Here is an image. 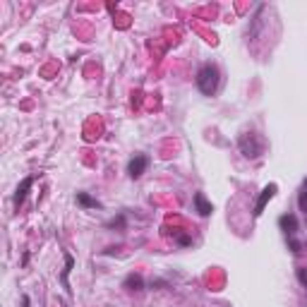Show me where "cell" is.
I'll return each mask as SVG.
<instances>
[{
	"label": "cell",
	"mask_w": 307,
	"mask_h": 307,
	"mask_svg": "<svg viewBox=\"0 0 307 307\" xmlns=\"http://www.w3.org/2000/svg\"><path fill=\"white\" fill-rule=\"evenodd\" d=\"M22 307H31V298H29L27 293L22 295Z\"/></svg>",
	"instance_id": "cell-17"
},
{
	"label": "cell",
	"mask_w": 307,
	"mask_h": 307,
	"mask_svg": "<svg viewBox=\"0 0 307 307\" xmlns=\"http://www.w3.org/2000/svg\"><path fill=\"white\" fill-rule=\"evenodd\" d=\"M123 288H125L127 293H142V290L146 288V281L142 274H127L125 281H123Z\"/></svg>",
	"instance_id": "cell-9"
},
{
	"label": "cell",
	"mask_w": 307,
	"mask_h": 307,
	"mask_svg": "<svg viewBox=\"0 0 307 307\" xmlns=\"http://www.w3.org/2000/svg\"><path fill=\"white\" fill-rule=\"evenodd\" d=\"M192 204H195V211H197L202 218H209L211 214H214V204L207 199V195H204V192H195Z\"/></svg>",
	"instance_id": "cell-7"
},
{
	"label": "cell",
	"mask_w": 307,
	"mask_h": 307,
	"mask_svg": "<svg viewBox=\"0 0 307 307\" xmlns=\"http://www.w3.org/2000/svg\"><path fill=\"white\" fill-rule=\"evenodd\" d=\"M149 163H151V159H149L146 154H135V156L127 161V178H130V180H139V178L146 173Z\"/></svg>",
	"instance_id": "cell-4"
},
{
	"label": "cell",
	"mask_w": 307,
	"mask_h": 307,
	"mask_svg": "<svg viewBox=\"0 0 307 307\" xmlns=\"http://www.w3.org/2000/svg\"><path fill=\"white\" fill-rule=\"evenodd\" d=\"M295 279H298V283L302 288H307V266H300V269L295 271Z\"/></svg>",
	"instance_id": "cell-14"
},
{
	"label": "cell",
	"mask_w": 307,
	"mask_h": 307,
	"mask_svg": "<svg viewBox=\"0 0 307 307\" xmlns=\"http://www.w3.org/2000/svg\"><path fill=\"white\" fill-rule=\"evenodd\" d=\"M77 204H80L82 209H101V202L96 197H91L89 192H77Z\"/></svg>",
	"instance_id": "cell-10"
},
{
	"label": "cell",
	"mask_w": 307,
	"mask_h": 307,
	"mask_svg": "<svg viewBox=\"0 0 307 307\" xmlns=\"http://www.w3.org/2000/svg\"><path fill=\"white\" fill-rule=\"evenodd\" d=\"M34 180H36V175H27V178H22V182L17 185V190H15V195H12V204H15L17 211H19V207L24 204V199H27V195H29V190H31Z\"/></svg>",
	"instance_id": "cell-6"
},
{
	"label": "cell",
	"mask_w": 307,
	"mask_h": 307,
	"mask_svg": "<svg viewBox=\"0 0 307 307\" xmlns=\"http://www.w3.org/2000/svg\"><path fill=\"white\" fill-rule=\"evenodd\" d=\"M125 223H127V216H125V214H118L116 218H110L108 223H106V228H118V231H123Z\"/></svg>",
	"instance_id": "cell-12"
},
{
	"label": "cell",
	"mask_w": 307,
	"mask_h": 307,
	"mask_svg": "<svg viewBox=\"0 0 307 307\" xmlns=\"http://www.w3.org/2000/svg\"><path fill=\"white\" fill-rule=\"evenodd\" d=\"M29 259H31V254H29V252H24V254H22V262H19V266H27V264H29Z\"/></svg>",
	"instance_id": "cell-16"
},
{
	"label": "cell",
	"mask_w": 307,
	"mask_h": 307,
	"mask_svg": "<svg viewBox=\"0 0 307 307\" xmlns=\"http://www.w3.org/2000/svg\"><path fill=\"white\" fill-rule=\"evenodd\" d=\"M279 228H281V233H283V238H286V243H288V250L293 254H300L302 252V247L305 245L298 240V216L295 214H281L279 216Z\"/></svg>",
	"instance_id": "cell-2"
},
{
	"label": "cell",
	"mask_w": 307,
	"mask_h": 307,
	"mask_svg": "<svg viewBox=\"0 0 307 307\" xmlns=\"http://www.w3.org/2000/svg\"><path fill=\"white\" fill-rule=\"evenodd\" d=\"M276 192H279V185H276V182H269V185H266V187L259 192V197H257V202H254V211H252L254 218L262 216L264 209H266V204H269L271 199L276 197Z\"/></svg>",
	"instance_id": "cell-5"
},
{
	"label": "cell",
	"mask_w": 307,
	"mask_h": 307,
	"mask_svg": "<svg viewBox=\"0 0 307 307\" xmlns=\"http://www.w3.org/2000/svg\"><path fill=\"white\" fill-rule=\"evenodd\" d=\"M195 84L197 89L204 94V96H214L218 91V84H221V70H218L216 63H204L195 74Z\"/></svg>",
	"instance_id": "cell-1"
},
{
	"label": "cell",
	"mask_w": 307,
	"mask_h": 307,
	"mask_svg": "<svg viewBox=\"0 0 307 307\" xmlns=\"http://www.w3.org/2000/svg\"><path fill=\"white\" fill-rule=\"evenodd\" d=\"M173 238H175V243L180 245V247H190L192 245V238L185 233H173Z\"/></svg>",
	"instance_id": "cell-13"
},
{
	"label": "cell",
	"mask_w": 307,
	"mask_h": 307,
	"mask_svg": "<svg viewBox=\"0 0 307 307\" xmlns=\"http://www.w3.org/2000/svg\"><path fill=\"white\" fill-rule=\"evenodd\" d=\"M298 207H300V211L307 216V178L302 180V187H300V192H298Z\"/></svg>",
	"instance_id": "cell-11"
},
{
	"label": "cell",
	"mask_w": 307,
	"mask_h": 307,
	"mask_svg": "<svg viewBox=\"0 0 307 307\" xmlns=\"http://www.w3.org/2000/svg\"><path fill=\"white\" fill-rule=\"evenodd\" d=\"M168 286V281H163V279H156V281H149L146 283V288H166Z\"/></svg>",
	"instance_id": "cell-15"
},
{
	"label": "cell",
	"mask_w": 307,
	"mask_h": 307,
	"mask_svg": "<svg viewBox=\"0 0 307 307\" xmlns=\"http://www.w3.org/2000/svg\"><path fill=\"white\" fill-rule=\"evenodd\" d=\"M238 149L243 154L245 159H259L264 154V139L257 132H243L238 137Z\"/></svg>",
	"instance_id": "cell-3"
},
{
	"label": "cell",
	"mask_w": 307,
	"mask_h": 307,
	"mask_svg": "<svg viewBox=\"0 0 307 307\" xmlns=\"http://www.w3.org/2000/svg\"><path fill=\"white\" fill-rule=\"evenodd\" d=\"M63 259H65V266L60 271V283H63V288L67 290V295H72V286H70V274L74 269V257L70 252H63Z\"/></svg>",
	"instance_id": "cell-8"
}]
</instances>
